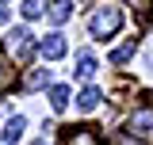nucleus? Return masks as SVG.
I'll list each match as a JSON object with an SVG mask.
<instances>
[{
	"mask_svg": "<svg viewBox=\"0 0 153 145\" xmlns=\"http://www.w3.org/2000/svg\"><path fill=\"white\" fill-rule=\"evenodd\" d=\"M119 27H123V12H119V4H100V8L92 12V19H88L92 38H111Z\"/></svg>",
	"mask_w": 153,
	"mask_h": 145,
	"instance_id": "f257e3e1",
	"label": "nucleus"
},
{
	"mask_svg": "<svg viewBox=\"0 0 153 145\" xmlns=\"http://www.w3.org/2000/svg\"><path fill=\"white\" fill-rule=\"evenodd\" d=\"M4 50H8V57H19V61H27V57L35 54L38 46L31 42V31H27V27H16V31L8 35V42H4Z\"/></svg>",
	"mask_w": 153,
	"mask_h": 145,
	"instance_id": "f03ea898",
	"label": "nucleus"
},
{
	"mask_svg": "<svg viewBox=\"0 0 153 145\" xmlns=\"http://www.w3.org/2000/svg\"><path fill=\"white\" fill-rule=\"evenodd\" d=\"M65 50H69V46H65V38L57 35V31H54V35H46L42 42H38V54L46 57V61H57V57H65Z\"/></svg>",
	"mask_w": 153,
	"mask_h": 145,
	"instance_id": "7ed1b4c3",
	"label": "nucleus"
},
{
	"mask_svg": "<svg viewBox=\"0 0 153 145\" xmlns=\"http://www.w3.org/2000/svg\"><path fill=\"white\" fill-rule=\"evenodd\" d=\"M61 145H100V134L92 126H76V130H69L61 138Z\"/></svg>",
	"mask_w": 153,
	"mask_h": 145,
	"instance_id": "20e7f679",
	"label": "nucleus"
},
{
	"mask_svg": "<svg viewBox=\"0 0 153 145\" xmlns=\"http://www.w3.org/2000/svg\"><path fill=\"white\" fill-rule=\"evenodd\" d=\"M100 99H103V95H100V88H84L80 95H76V111H80V115H88V111L100 107Z\"/></svg>",
	"mask_w": 153,
	"mask_h": 145,
	"instance_id": "39448f33",
	"label": "nucleus"
},
{
	"mask_svg": "<svg viewBox=\"0 0 153 145\" xmlns=\"http://www.w3.org/2000/svg\"><path fill=\"white\" fill-rule=\"evenodd\" d=\"M76 76H80V80H88V76H92L96 72V57H92V50H80V54H76Z\"/></svg>",
	"mask_w": 153,
	"mask_h": 145,
	"instance_id": "423d86ee",
	"label": "nucleus"
},
{
	"mask_svg": "<svg viewBox=\"0 0 153 145\" xmlns=\"http://www.w3.org/2000/svg\"><path fill=\"white\" fill-rule=\"evenodd\" d=\"M46 80H50V69H27L23 72V88H46Z\"/></svg>",
	"mask_w": 153,
	"mask_h": 145,
	"instance_id": "0eeeda50",
	"label": "nucleus"
},
{
	"mask_svg": "<svg viewBox=\"0 0 153 145\" xmlns=\"http://www.w3.org/2000/svg\"><path fill=\"white\" fill-rule=\"evenodd\" d=\"M69 8H73V4H69V0H54V4H50V23H54V27H61V23H65V19L73 16V12H69Z\"/></svg>",
	"mask_w": 153,
	"mask_h": 145,
	"instance_id": "6e6552de",
	"label": "nucleus"
},
{
	"mask_svg": "<svg viewBox=\"0 0 153 145\" xmlns=\"http://www.w3.org/2000/svg\"><path fill=\"white\" fill-rule=\"evenodd\" d=\"M134 50H138L134 38H130V42H123V46H115V50H111V65H126V61L134 57Z\"/></svg>",
	"mask_w": 153,
	"mask_h": 145,
	"instance_id": "1a4fd4ad",
	"label": "nucleus"
},
{
	"mask_svg": "<svg viewBox=\"0 0 153 145\" xmlns=\"http://www.w3.org/2000/svg\"><path fill=\"white\" fill-rule=\"evenodd\" d=\"M50 107H54V111L69 107V88H65V84H54V88H50Z\"/></svg>",
	"mask_w": 153,
	"mask_h": 145,
	"instance_id": "9d476101",
	"label": "nucleus"
},
{
	"mask_svg": "<svg viewBox=\"0 0 153 145\" xmlns=\"http://www.w3.org/2000/svg\"><path fill=\"white\" fill-rule=\"evenodd\" d=\"M23 130H27V122H23V118L16 115V118H12V122L4 126V141H8V145H16L19 138H23Z\"/></svg>",
	"mask_w": 153,
	"mask_h": 145,
	"instance_id": "9b49d317",
	"label": "nucleus"
},
{
	"mask_svg": "<svg viewBox=\"0 0 153 145\" xmlns=\"http://www.w3.org/2000/svg\"><path fill=\"white\" fill-rule=\"evenodd\" d=\"M130 126L138 130V134H146V130H153V111H138L130 118Z\"/></svg>",
	"mask_w": 153,
	"mask_h": 145,
	"instance_id": "f8f14e48",
	"label": "nucleus"
},
{
	"mask_svg": "<svg viewBox=\"0 0 153 145\" xmlns=\"http://www.w3.org/2000/svg\"><path fill=\"white\" fill-rule=\"evenodd\" d=\"M12 84H16V69L0 61V92H8V88H12Z\"/></svg>",
	"mask_w": 153,
	"mask_h": 145,
	"instance_id": "ddd939ff",
	"label": "nucleus"
},
{
	"mask_svg": "<svg viewBox=\"0 0 153 145\" xmlns=\"http://www.w3.org/2000/svg\"><path fill=\"white\" fill-rule=\"evenodd\" d=\"M42 12H46V4H42V0H23V16H27V19L42 16Z\"/></svg>",
	"mask_w": 153,
	"mask_h": 145,
	"instance_id": "4468645a",
	"label": "nucleus"
},
{
	"mask_svg": "<svg viewBox=\"0 0 153 145\" xmlns=\"http://www.w3.org/2000/svg\"><path fill=\"white\" fill-rule=\"evenodd\" d=\"M126 4H130L134 12H138V16H146V12H149V4H153V0H126Z\"/></svg>",
	"mask_w": 153,
	"mask_h": 145,
	"instance_id": "2eb2a0df",
	"label": "nucleus"
},
{
	"mask_svg": "<svg viewBox=\"0 0 153 145\" xmlns=\"http://www.w3.org/2000/svg\"><path fill=\"white\" fill-rule=\"evenodd\" d=\"M119 145H142V141H134V138H119Z\"/></svg>",
	"mask_w": 153,
	"mask_h": 145,
	"instance_id": "dca6fc26",
	"label": "nucleus"
},
{
	"mask_svg": "<svg viewBox=\"0 0 153 145\" xmlns=\"http://www.w3.org/2000/svg\"><path fill=\"white\" fill-rule=\"evenodd\" d=\"M0 23H8V12H4V4H0Z\"/></svg>",
	"mask_w": 153,
	"mask_h": 145,
	"instance_id": "f3484780",
	"label": "nucleus"
},
{
	"mask_svg": "<svg viewBox=\"0 0 153 145\" xmlns=\"http://www.w3.org/2000/svg\"><path fill=\"white\" fill-rule=\"evenodd\" d=\"M35 145H46V141H35Z\"/></svg>",
	"mask_w": 153,
	"mask_h": 145,
	"instance_id": "a211bd4d",
	"label": "nucleus"
}]
</instances>
